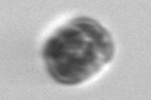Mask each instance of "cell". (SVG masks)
I'll return each mask as SVG.
<instances>
[{
	"instance_id": "6da1fadb",
	"label": "cell",
	"mask_w": 151,
	"mask_h": 100,
	"mask_svg": "<svg viewBox=\"0 0 151 100\" xmlns=\"http://www.w3.org/2000/svg\"><path fill=\"white\" fill-rule=\"evenodd\" d=\"M115 56L112 35L88 16L73 18L58 27L42 49L47 73L63 85H77L97 75Z\"/></svg>"
}]
</instances>
